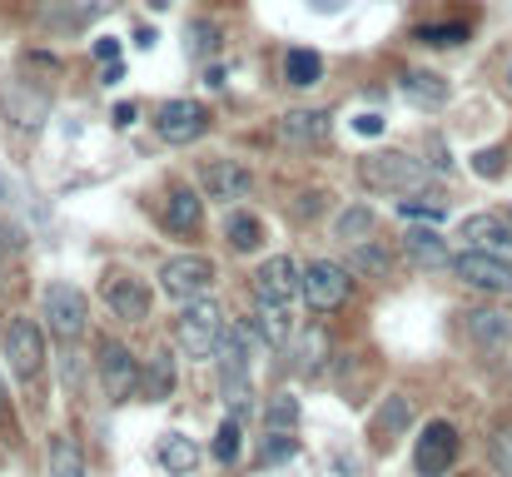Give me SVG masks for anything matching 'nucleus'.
Segmentation results:
<instances>
[{
  "label": "nucleus",
  "mask_w": 512,
  "mask_h": 477,
  "mask_svg": "<svg viewBox=\"0 0 512 477\" xmlns=\"http://www.w3.org/2000/svg\"><path fill=\"white\" fill-rule=\"evenodd\" d=\"M358 179L368 189H383V194H418L428 184V169L403 150H378L358 164Z\"/></svg>",
  "instance_id": "obj_1"
},
{
  "label": "nucleus",
  "mask_w": 512,
  "mask_h": 477,
  "mask_svg": "<svg viewBox=\"0 0 512 477\" xmlns=\"http://www.w3.org/2000/svg\"><path fill=\"white\" fill-rule=\"evenodd\" d=\"M224 309L214 304V299H194V304H184V314L174 323V343L189 353V358H214V348H219V338H224Z\"/></svg>",
  "instance_id": "obj_2"
},
{
  "label": "nucleus",
  "mask_w": 512,
  "mask_h": 477,
  "mask_svg": "<svg viewBox=\"0 0 512 477\" xmlns=\"http://www.w3.org/2000/svg\"><path fill=\"white\" fill-rule=\"evenodd\" d=\"M100 383H105L110 403H130L145 388V368L120 338H100Z\"/></svg>",
  "instance_id": "obj_3"
},
{
  "label": "nucleus",
  "mask_w": 512,
  "mask_h": 477,
  "mask_svg": "<svg viewBox=\"0 0 512 477\" xmlns=\"http://www.w3.org/2000/svg\"><path fill=\"white\" fill-rule=\"evenodd\" d=\"M160 289H165V299H174V304L209 299V289H214V259H204V254L165 259V269H160Z\"/></svg>",
  "instance_id": "obj_4"
},
{
  "label": "nucleus",
  "mask_w": 512,
  "mask_h": 477,
  "mask_svg": "<svg viewBox=\"0 0 512 477\" xmlns=\"http://www.w3.org/2000/svg\"><path fill=\"white\" fill-rule=\"evenodd\" d=\"M40 314H45V323H50L55 338L75 343V338L90 328V299H85L75 284H50L45 299H40Z\"/></svg>",
  "instance_id": "obj_5"
},
{
  "label": "nucleus",
  "mask_w": 512,
  "mask_h": 477,
  "mask_svg": "<svg viewBox=\"0 0 512 477\" xmlns=\"http://www.w3.org/2000/svg\"><path fill=\"white\" fill-rule=\"evenodd\" d=\"M0 343H5L10 373L30 383V378L40 373V363H45V333H40V323H35V318H10L5 333H0Z\"/></svg>",
  "instance_id": "obj_6"
},
{
  "label": "nucleus",
  "mask_w": 512,
  "mask_h": 477,
  "mask_svg": "<svg viewBox=\"0 0 512 477\" xmlns=\"http://www.w3.org/2000/svg\"><path fill=\"white\" fill-rule=\"evenodd\" d=\"M453 274H458L473 294H512V264L483 254V249H463V254L453 259Z\"/></svg>",
  "instance_id": "obj_7"
},
{
  "label": "nucleus",
  "mask_w": 512,
  "mask_h": 477,
  "mask_svg": "<svg viewBox=\"0 0 512 477\" xmlns=\"http://www.w3.org/2000/svg\"><path fill=\"white\" fill-rule=\"evenodd\" d=\"M458 428L453 423H428L423 428V438H418V448H413V473L418 477H443L453 468V458H458Z\"/></svg>",
  "instance_id": "obj_8"
},
{
  "label": "nucleus",
  "mask_w": 512,
  "mask_h": 477,
  "mask_svg": "<svg viewBox=\"0 0 512 477\" xmlns=\"http://www.w3.org/2000/svg\"><path fill=\"white\" fill-rule=\"evenodd\" d=\"M304 294V269L289 259V254H274L259 264L254 274V299H274V304H294Z\"/></svg>",
  "instance_id": "obj_9"
},
{
  "label": "nucleus",
  "mask_w": 512,
  "mask_h": 477,
  "mask_svg": "<svg viewBox=\"0 0 512 477\" xmlns=\"http://www.w3.org/2000/svg\"><path fill=\"white\" fill-rule=\"evenodd\" d=\"M304 299H309L314 314H334L343 299H348V269H343V264H329V259L309 264V269H304Z\"/></svg>",
  "instance_id": "obj_10"
},
{
  "label": "nucleus",
  "mask_w": 512,
  "mask_h": 477,
  "mask_svg": "<svg viewBox=\"0 0 512 477\" xmlns=\"http://www.w3.org/2000/svg\"><path fill=\"white\" fill-rule=\"evenodd\" d=\"M458 239H468V249H483L493 259H508L512 264V224L508 214H468Z\"/></svg>",
  "instance_id": "obj_11"
},
{
  "label": "nucleus",
  "mask_w": 512,
  "mask_h": 477,
  "mask_svg": "<svg viewBox=\"0 0 512 477\" xmlns=\"http://www.w3.org/2000/svg\"><path fill=\"white\" fill-rule=\"evenodd\" d=\"M155 125H160V135L170 145H189V140H199L209 130V110L199 100H170V105H160V120Z\"/></svg>",
  "instance_id": "obj_12"
},
{
  "label": "nucleus",
  "mask_w": 512,
  "mask_h": 477,
  "mask_svg": "<svg viewBox=\"0 0 512 477\" xmlns=\"http://www.w3.org/2000/svg\"><path fill=\"white\" fill-rule=\"evenodd\" d=\"M100 294H105L110 314L125 318V323H140V318H150V289H145V279H135V274H110Z\"/></svg>",
  "instance_id": "obj_13"
},
{
  "label": "nucleus",
  "mask_w": 512,
  "mask_h": 477,
  "mask_svg": "<svg viewBox=\"0 0 512 477\" xmlns=\"http://www.w3.org/2000/svg\"><path fill=\"white\" fill-rule=\"evenodd\" d=\"M254 189V174L239 164V159H209L204 164V194L219 199V204H234Z\"/></svg>",
  "instance_id": "obj_14"
},
{
  "label": "nucleus",
  "mask_w": 512,
  "mask_h": 477,
  "mask_svg": "<svg viewBox=\"0 0 512 477\" xmlns=\"http://www.w3.org/2000/svg\"><path fill=\"white\" fill-rule=\"evenodd\" d=\"M329 130H334L329 110H289V115H279V140H284V145H299V150L324 145Z\"/></svg>",
  "instance_id": "obj_15"
},
{
  "label": "nucleus",
  "mask_w": 512,
  "mask_h": 477,
  "mask_svg": "<svg viewBox=\"0 0 512 477\" xmlns=\"http://www.w3.org/2000/svg\"><path fill=\"white\" fill-rule=\"evenodd\" d=\"M463 328L483 353L512 348V314H503V309H473V314H463Z\"/></svg>",
  "instance_id": "obj_16"
},
{
  "label": "nucleus",
  "mask_w": 512,
  "mask_h": 477,
  "mask_svg": "<svg viewBox=\"0 0 512 477\" xmlns=\"http://www.w3.org/2000/svg\"><path fill=\"white\" fill-rule=\"evenodd\" d=\"M214 363H219V378H244L249 373V328L244 323H229L219 348H214Z\"/></svg>",
  "instance_id": "obj_17"
},
{
  "label": "nucleus",
  "mask_w": 512,
  "mask_h": 477,
  "mask_svg": "<svg viewBox=\"0 0 512 477\" xmlns=\"http://www.w3.org/2000/svg\"><path fill=\"white\" fill-rule=\"evenodd\" d=\"M398 90H403L413 105H423V110L448 105V80L433 75V70H403V75H398Z\"/></svg>",
  "instance_id": "obj_18"
},
{
  "label": "nucleus",
  "mask_w": 512,
  "mask_h": 477,
  "mask_svg": "<svg viewBox=\"0 0 512 477\" xmlns=\"http://www.w3.org/2000/svg\"><path fill=\"white\" fill-rule=\"evenodd\" d=\"M413 423V398L408 393H388L383 398V408H378V418H373V438L388 448V443H398L403 438V428Z\"/></svg>",
  "instance_id": "obj_19"
},
{
  "label": "nucleus",
  "mask_w": 512,
  "mask_h": 477,
  "mask_svg": "<svg viewBox=\"0 0 512 477\" xmlns=\"http://www.w3.org/2000/svg\"><path fill=\"white\" fill-rule=\"evenodd\" d=\"M199 219H204V199H199L194 189L174 184L170 199H165V229H174V234H194Z\"/></svg>",
  "instance_id": "obj_20"
},
{
  "label": "nucleus",
  "mask_w": 512,
  "mask_h": 477,
  "mask_svg": "<svg viewBox=\"0 0 512 477\" xmlns=\"http://www.w3.org/2000/svg\"><path fill=\"white\" fill-rule=\"evenodd\" d=\"M289 304H274V299H254V333L264 338V343H274V348H289V333H294V323H289Z\"/></svg>",
  "instance_id": "obj_21"
},
{
  "label": "nucleus",
  "mask_w": 512,
  "mask_h": 477,
  "mask_svg": "<svg viewBox=\"0 0 512 477\" xmlns=\"http://www.w3.org/2000/svg\"><path fill=\"white\" fill-rule=\"evenodd\" d=\"M403 254H408L418 269H448V264H453V259H448V239H438L433 229H408Z\"/></svg>",
  "instance_id": "obj_22"
},
{
  "label": "nucleus",
  "mask_w": 512,
  "mask_h": 477,
  "mask_svg": "<svg viewBox=\"0 0 512 477\" xmlns=\"http://www.w3.org/2000/svg\"><path fill=\"white\" fill-rule=\"evenodd\" d=\"M348 269L363 274V279H388V274H393V249L378 244V239H363V244H353Z\"/></svg>",
  "instance_id": "obj_23"
},
{
  "label": "nucleus",
  "mask_w": 512,
  "mask_h": 477,
  "mask_svg": "<svg viewBox=\"0 0 512 477\" xmlns=\"http://www.w3.org/2000/svg\"><path fill=\"white\" fill-rule=\"evenodd\" d=\"M160 468L170 477H189L199 468V448H194V438H184V433H165L160 438Z\"/></svg>",
  "instance_id": "obj_24"
},
{
  "label": "nucleus",
  "mask_w": 512,
  "mask_h": 477,
  "mask_svg": "<svg viewBox=\"0 0 512 477\" xmlns=\"http://www.w3.org/2000/svg\"><path fill=\"white\" fill-rule=\"evenodd\" d=\"M50 477H85V453L70 433H55L50 438V458H45Z\"/></svg>",
  "instance_id": "obj_25"
},
{
  "label": "nucleus",
  "mask_w": 512,
  "mask_h": 477,
  "mask_svg": "<svg viewBox=\"0 0 512 477\" xmlns=\"http://www.w3.org/2000/svg\"><path fill=\"white\" fill-rule=\"evenodd\" d=\"M294 358H299V373H319L324 358H329V328L309 323V328L299 333V343H294Z\"/></svg>",
  "instance_id": "obj_26"
},
{
  "label": "nucleus",
  "mask_w": 512,
  "mask_h": 477,
  "mask_svg": "<svg viewBox=\"0 0 512 477\" xmlns=\"http://www.w3.org/2000/svg\"><path fill=\"white\" fill-rule=\"evenodd\" d=\"M174 393V363L170 353H155L150 363H145V388H140V398L145 403H165Z\"/></svg>",
  "instance_id": "obj_27"
},
{
  "label": "nucleus",
  "mask_w": 512,
  "mask_h": 477,
  "mask_svg": "<svg viewBox=\"0 0 512 477\" xmlns=\"http://www.w3.org/2000/svg\"><path fill=\"white\" fill-rule=\"evenodd\" d=\"M319 75H324V60H319L314 50H289V55H284V80H289V85L309 90V85H319Z\"/></svg>",
  "instance_id": "obj_28"
},
{
  "label": "nucleus",
  "mask_w": 512,
  "mask_h": 477,
  "mask_svg": "<svg viewBox=\"0 0 512 477\" xmlns=\"http://www.w3.org/2000/svg\"><path fill=\"white\" fill-rule=\"evenodd\" d=\"M334 234H339L348 249L363 244V239L373 234V209H368V204H348V209L339 214V224H334Z\"/></svg>",
  "instance_id": "obj_29"
},
{
  "label": "nucleus",
  "mask_w": 512,
  "mask_h": 477,
  "mask_svg": "<svg viewBox=\"0 0 512 477\" xmlns=\"http://www.w3.org/2000/svg\"><path fill=\"white\" fill-rule=\"evenodd\" d=\"M398 214H403V219H448V199L418 189V194H403V199H398Z\"/></svg>",
  "instance_id": "obj_30"
},
{
  "label": "nucleus",
  "mask_w": 512,
  "mask_h": 477,
  "mask_svg": "<svg viewBox=\"0 0 512 477\" xmlns=\"http://www.w3.org/2000/svg\"><path fill=\"white\" fill-rule=\"evenodd\" d=\"M224 234H229V249H239V254H249V249L264 244V224H259L254 214H234Z\"/></svg>",
  "instance_id": "obj_31"
},
{
  "label": "nucleus",
  "mask_w": 512,
  "mask_h": 477,
  "mask_svg": "<svg viewBox=\"0 0 512 477\" xmlns=\"http://www.w3.org/2000/svg\"><path fill=\"white\" fill-rule=\"evenodd\" d=\"M239 448H244V423H239V418H224L219 433H214V458H219V463H234Z\"/></svg>",
  "instance_id": "obj_32"
},
{
  "label": "nucleus",
  "mask_w": 512,
  "mask_h": 477,
  "mask_svg": "<svg viewBox=\"0 0 512 477\" xmlns=\"http://www.w3.org/2000/svg\"><path fill=\"white\" fill-rule=\"evenodd\" d=\"M264 413H269V428H274V433H289V428L299 423V413H304V408H299V398L279 393V398H269V408H264Z\"/></svg>",
  "instance_id": "obj_33"
},
{
  "label": "nucleus",
  "mask_w": 512,
  "mask_h": 477,
  "mask_svg": "<svg viewBox=\"0 0 512 477\" xmlns=\"http://www.w3.org/2000/svg\"><path fill=\"white\" fill-rule=\"evenodd\" d=\"M488 458H493V468H498L503 477H512V423L493 428V438H488Z\"/></svg>",
  "instance_id": "obj_34"
},
{
  "label": "nucleus",
  "mask_w": 512,
  "mask_h": 477,
  "mask_svg": "<svg viewBox=\"0 0 512 477\" xmlns=\"http://www.w3.org/2000/svg\"><path fill=\"white\" fill-rule=\"evenodd\" d=\"M418 40L423 45H463L468 25H418Z\"/></svg>",
  "instance_id": "obj_35"
},
{
  "label": "nucleus",
  "mask_w": 512,
  "mask_h": 477,
  "mask_svg": "<svg viewBox=\"0 0 512 477\" xmlns=\"http://www.w3.org/2000/svg\"><path fill=\"white\" fill-rule=\"evenodd\" d=\"M503 150H498V145H493V150H478V155H473V174H478V179H503V169H508V164H503Z\"/></svg>",
  "instance_id": "obj_36"
},
{
  "label": "nucleus",
  "mask_w": 512,
  "mask_h": 477,
  "mask_svg": "<svg viewBox=\"0 0 512 477\" xmlns=\"http://www.w3.org/2000/svg\"><path fill=\"white\" fill-rule=\"evenodd\" d=\"M329 199H334L329 189H304V194H299V204H294V219H319Z\"/></svg>",
  "instance_id": "obj_37"
},
{
  "label": "nucleus",
  "mask_w": 512,
  "mask_h": 477,
  "mask_svg": "<svg viewBox=\"0 0 512 477\" xmlns=\"http://www.w3.org/2000/svg\"><path fill=\"white\" fill-rule=\"evenodd\" d=\"M294 453H299V443H294L289 433H269V443H264L259 458H264V463H284V458H294Z\"/></svg>",
  "instance_id": "obj_38"
},
{
  "label": "nucleus",
  "mask_w": 512,
  "mask_h": 477,
  "mask_svg": "<svg viewBox=\"0 0 512 477\" xmlns=\"http://www.w3.org/2000/svg\"><path fill=\"white\" fill-rule=\"evenodd\" d=\"M353 130H358V135H378V130H383V115H358Z\"/></svg>",
  "instance_id": "obj_39"
},
{
  "label": "nucleus",
  "mask_w": 512,
  "mask_h": 477,
  "mask_svg": "<svg viewBox=\"0 0 512 477\" xmlns=\"http://www.w3.org/2000/svg\"><path fill=\"white\" fill-rule=\"evenodd\" d=\"M95 55H100V60H105V65H115V55H120V45H115V40H110V35H105V40H100V45H95Z\"/></svg>",
  "instance_id": "obj_40"
},
{
  "label": "nucleus",
  "mask_w": 512,
  "mask_h": 477,
  "mask_svg": "<svg viewBox=\"0 0 512 477\" xmlns=\"http://www.w3.org/2000/svg\"><path fill=\"white\" fill-rule=\"evenodd\" d=\"M135 115H140L135 105H120V110H115V125H135Z\"/></svg>",
  "instance_id": "obj_41"
},
{
  "label": "nucleus",
  "mask_w": 512,
  "mask_h": 477,
  "mask_svg": "<svg viewBox=\"0 0 512 477\" xmlns=\"http://www.w3.org/2000/svg\"><path fill=\"white\" fill-rule=\"evenodd\" d=\"M503 80H508V85H512V55H508V65H503Z\"/></svg>",
  "instance_id": "obj_42"
},
{
  "label": "nucleus",
  "mask_w": 512,
  "mask_h": 477,
  "mask_svg": "<svg viewBox=\"0 0 512 477\" xmlns=\"http://www.w3.org/2000/svg\"><path fill=\"white\" fill-rule=\"evenodd\" d=\"M0 418H5V388H0Z\"/></svg>",
  "instance_id": "obj_43"
},
{
  "label": "nucleus",
  "mask_w": 512,
  "mask_h": 477,
  "mask_svg": "<svg viewBox=\"0 0 512 477\" xmlns=\"http://www.w3.org/2000/svg\"><path fill=\"white\" fill-rule=\"evenodd\" d=\"M508 224H512V209H508Z\"/></svg>",
  "instance_id": "obj_44"
}]
</instances>
